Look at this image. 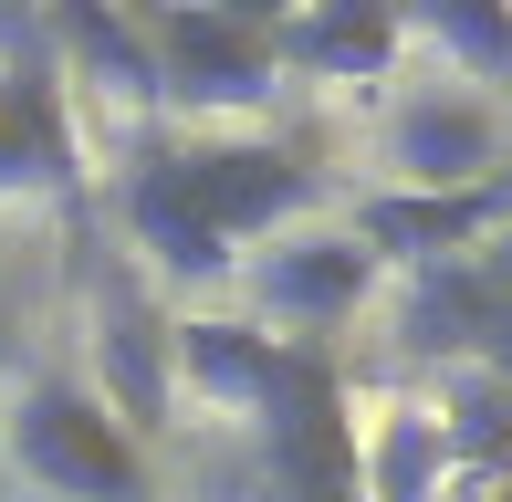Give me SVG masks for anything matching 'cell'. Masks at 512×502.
I'll return each instance as SVG.
<instances>
[{
    "label": "cell",
    "mask_w": 512,
    "mask_h": 502,
    "mask_svg": "<svg viewBox=\"0 0 512 502\" xmlns=\"http://www.w3.org/2000/svg\"><path fill=\"white\" fill-rule=\"evenodd\" d=\"M11 461H21V482H42L63 502H168L147 440H136L84 377H63V367L21 377V398H11Z\"/></svg>",
    "instance_id": "1"
},
{
    "label": "cell",
    "mask_w": 512,
    "mask_h": 502,
    "mask_svg": "<svg viewBox=\"0 0 512 502\" xmlns=\"http://www.w3.org/2000/svg\"><path fill=\"white\" fill-rule=\"evenodd\" d=\"M168 178H178V199H189L230 251H251L272 231H304V210L324 199L314 157L283 147V136H178Z\"/></svg>",
    "instance_id": "2"
},
{
    "label": "cell",
    "mask_w": 512,
    "mask_h": 502,
    "mask_svg": "<svg viewBox=\"0 0 512 502\" xmlns=\"http://www.w3.org/2000/svg\"><path fill=\"white\" fill-rule=\"evenodd\" d=\"M136 42H147L157 105H189V116H251L272 105V42L230 11H199V0H136Z\"/></svg>",
    "instance_id": "3"
},
{
    "label": "cell",
    "mask_w": 512,
    "mask_h": 502,
    "mask_svg": "<svg viewBox=\"0 0 512 502\" xmlns=\"http://www.w3.org/2000/svg\"><path fill=\"white\" fill-rule=\"evenodd\" d=\"M512 231V168L481 178V189H366L356 199V241L377 272H439L471 262Z\"/></svg>",
    "instance_id": "4"
},
{
    "label": "cell",
    "mask_w": 512,
    "mask_h": 502,
    "mask_svg": "<svg viewBox=\"0 0 512 502\" xmlns=\"http://www.w3.org/2000/svg\"><path fill=\"white\" fill-rule=\"evenodd\" d=\"M241 283H251V304H262V325L324 346V325H345V314L377 293V262H366L356 231H272L241 262Z\"/></svg>",
    "instance_id": "5"
},
{
    "label": "cell",
    "mask_w": 512,
    "mask_h": 502,
    "mask_svg": "<svg viewBox=\"0 0 512 502\" xmlns=\"http://www.w3.org/2000/svg\"><path fill=\"white\" fill-rule=\"evenodd\" d=\"M0 199H74V116L42 32L0 42Z\"/></svg>",
    "instance_id": "6"
},
{
    "label": "cell",
    "mask_w": 512,
    "mask_h": 502,
    "mask_svg": "<svg viewBox=\"0 0 512 502\" xmlns=\"http://www.w3.org/2000/svg\"><path fill=\"white\" fill-rule=\"evenodd\" d=\"M481 178H502V116L481 95L439 84V95H408L387 116V178L377 189H481Z\"/></svg>",
    "instance_id": "7"
},
{
    "label": "cell",
    "mask_w": 512,
    "mask_h": 502,
    "mask_svg": "<svg viewBox=\"0 0 512 502\" xmlns=\"http://www.w3.org/2000/svg\"><path fill=\"white\" fill-rule=\"evenodd\" d=\"M262 42H272V74H304V84H387L408 53L387 0H293Z\"/></svg>",
    "instance_id": "8"
},
{
    "label": "cell",
    "mask_w": 512,
    "mask_h": 502,
    "mask_svg": "<svg viewBox=\"0 0 512 502\" xmlns=\"http://www.w3.org/2000/svg\"><path fill=\"white\" fill-rule=\"evenodd\" d=\"M95 346H105V377H84V387H95L115 419L147 440V429L168 419L178 377H168V325H157L147 283H136V272H115V262L95 272Z\"/></svg>",
    "instance_id": "9"
},
{
    "label": "cell",
    "mask_w": 512,
    "mask_h": 502,
    "mask_svg": "<svg viewBox=\"0 0 512 502\" xmlns=\"http://www.w3.org/2000/svg\"><path fill=\"white\" fill-rule=\"evenodd\" d=\"M293 346H304V335L230 325V314H189V325H168V377H189V398L230 408V419H262L272 387L293 377Z\"/></svg>",
    "instance_id": "10"
},
{
    "label": "cell",
    "mask_w": 512,
    "mask_h": 502,
    "mask_svg": "<svg viewBox=\"0 0 512 502\" xmlns=\"http://www.w3.org/2000/svg\"><path fill=\"white\" fill-rule=\"evenodd\" d=\"M115 220H126V241H136V251H147V272H157V283H230V272H241V251H230V241L189 210V199H178L168 147H136V157H126Z\"/></svg>",
    "instance_id": "11"
},
{
    "label": "cell",
    "mask_w": 512,
    "mask_h": 502,
    "mask_svg": "<svg viewBox=\"0 0 512 502\" xmlns=\"http://www.w3.org/2000/svg\"><path fill=\"white\" fill-rule=\"evenodd\" d=\"M439 482H450L439 408H387L377 440H356V492L366 502H439Z\"/></svg>",
    "instance_id": "12"
},
{
    "label": "cell",
    "mask_w": 512,
    "mask_h": 502,
    "mask_svg": "<svg viewBox=\"0 0 512 502\" xmlns=\"http://www.w3.org/2000/svg\"><path fill=\"white\" fill-rule=\"evenodd\" d=\"M387 11H398V32L439 42L460 74L512 84V0H387Z\"/></svg>",
    "instance_id": "13"
},
{
    "label": "cell",
    "mask_w": 512,
    "mask_h": 502,
    "mask_svg": "<svg viewBox=\"0 0 512 502\" xmlns=\"http://www.w3.org/2000/svg\"><path fill=\"white\" fill-rule=\"evenodd\" d=\"M199 11H230V21H251V32H272V21H283L293 0H199Z\"/></svg>",
    "instance_id": "14"
},
{
    "label": "cell",
    "mask_w": 512,
    "mask_h": 502,
    "mask_svg": "<svg viewBox=\"0 0 512 502\" xmlns=\"http://www.w3.org/2000/svg\"><path fill=\"white\" fill-rule=\"evenodd\" d=\"M0 42H32V11H21V0H0Z\"/></svg>",
    "instance_id": "15"
},
{
    "label": "cell",
    "mask_w": 512,
    "mask_h": 502,
    "mask_svg": "<svg viewBox=\"0 0 512 502\" xmlns=\"http://www.w3.org/2000/svg\"><path fill=\"white\" fill-rule=\"evenodd\" d=\"M0 335H11V325H0Z\"/></svg>",
    "instance_id": "16"
}]
</instances>
